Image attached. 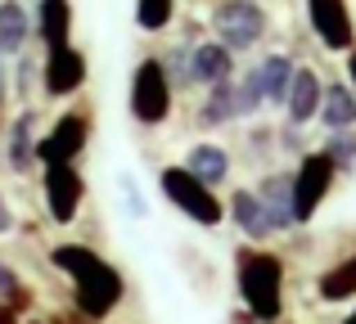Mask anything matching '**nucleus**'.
<instances>
[{"label": "nucleus", "instance_id": "obj_1", "mask_svg": "<svg viewBox=\"0 0 356 324\" xmlns=\"http://www.w3.org/2000/svg\"><path fill=\"white\" fill-rule=\"evenodd\" d=\"M50 262L59 266L63 275H72V298H77V311L86 320H104L122 302V293H127L122 275L86 244H59L50 253Z\"/></svg>", "mask_w": 356, "mask_h": 324}, {"label": "nucleus", "instance_id": "obj_2", "mask_svg": "<svg viewBox=\"0 0 356 324\" xmlns=\"http://www.w3.org/2000/svg\"><path fill=\"white\" fill-rule=\"evenodd\" d=\"M235 275H239V298L248 307V316L261 324H280V311H284V262L275 253L248 248V253H239Z\"/></svg>", "mask_w": 356, "mask_h": 324}, {"label": "nucleus", "instance_id": "obj_3", "mask_svg": "<svg viewBox=\"0 0 356 324\" xmlns=\"http://www.w3.org/2000/svg\"><path fill=\"white\" fill-rule=\"evenodd\" d=\"M172 113V81L163 72V59H140L131 72V117L145 126L167 122Z\"/></svg>", "mask_w": 356, "mask_h": 324}, {"label": "nucleus", "instance_id": "obj_4", "mask_svg": "<svg viewBox=\"0 0 356 324\" xmlns=\"http://www.w3.org/2000/svg\"><path fill=\"white\" fill-rule=\"evenodd\" d=\"M158 185H163V194L172 198V207H181L185 216L199 221V225H221V221H226V207H221V198L208 189V185L194 180L185 167H163Z\"/></svg>", "mask_w": 356, "mask_h": 324}, {"label": "nucleus", "instance_id": "obj_5", "mask_svg": "<svg viewBox=\"0 0 356 324\" xmlns=\"http://www.w3.org/2000/svg\"><path fill=\"white\" fill-rule=\"evenodd\" d=\"M334 176L339 171H334V162L325 153H302V162L293 171V225H307L321 212V203L334 189Z\"/></svg>", "mask_w": 356, "mask_h": 324}, {"label": "nucleus", "instance_id": "obj_6", "mask_svg": "<svg viewBox=\"0 0 356 324\" xmlns=\"http://www.w3.org/2000/svg\"><path fill=\"white\" fill-rule=\"evenodd\" d=\"M212 27H217L221 45L230 54L235 50H252L266 32V9L252 5V0H226V5L212 9Z\"/></svg>", "mask_w": 356, "mask_h": 324}, {"label": "nucleus", "instance_id": "obj_7", "mask_svg": "<svg viewBox=\"0 0 356 324\" xmlns=\"http://www.w3.org/2000/svg\"><path fill=\"white\" fill-rule=\"evenodd\" d=\"M86 198V180H81L77 162H63V167H45V207L59 225L77 221V207Z\"/></svg>", "mask_w": 356, "mask_h": 324}, {"label": "nucleus", "instance_id": "obj_8", "mask_svg": "<svg viewBox=\"0 0 356 324\" xmlns=\"http://www.w3.org/2000/svg\"><path fill=\"white\" fill-rule=\"evenodd\" d=\"M86 135H90V122H86V117L63 113L59 122H54V131L36 140V158H41L45 167L77 162V158H81V149H86Z\"/></svg>", "mask_w": 356, "mask_h": 324}, {"label": "nucleus", "instance_id": "obj_9", "mask_svg": "<svg viewBox=\"0 0 356 324\" xmlns=\"http://www.w3.org/2000/svg\"><path fill=\"white\" fill-rule=\"evenodd\" d=\"M307 18H312V27H316L325 50H334V54L356 50V23H352V9L343 5V0H312V5H307Z\"/></svg>", "mask_w": 356, "mask_h": 324}, {"label": "nucleus", "instance_id": "obj_10", "mask_svg": "<svg viewBox=\"0 0 356 324\" xmlns=\"http://www.w3.org/2000/svg\"><path fill=\"white\" fill-rule=\"evenodd\" d=\"M41 86H45V95H54V99L81 90L86 86V54H81L77 45L50 50L45 54V68H41Z\"/></svg>", "mask_w": 356, "mask_h": 324}, {"label": "nucleus", "instance_id": "obj_11", "mask_svg": "<svg viewBox=\"0 0 356 324\" xmlns=\"http://www.w3.org/2000/svg\"><path fill=\"white\" fill-rule=\"evenodd\" d=\"M235 81V54L221 41H203L190 50V86H226Z\"/></svg>", "mask_w": 356, "mask_h": 324}, {"label": "nucleus", "instance_id": "obj_12", "mask_svg": "<svg viewBox=\"0 0 356 324\" xmlns=\"http://www.w3.org/2000/svg\"><path fill=\"white\" fill-rule=\"evenodd\" d=\"M321 99H325V86L316 77V68H298L293 72V86H289V126H307L312 117H321Z\"/></svg>", "mask_w": 356, "mask_h": 324}, {"label": "nucleus", "instance_id": "obj_13", "mask_svg": "<svg viewBox=\"0 0 356 324\" xmlns=\"http://www.w3.org/2000/svg\"><path fill=\"white\" fill-rule=\"evenodd\" d=\"M252 194L266 207V221H270L275 235L280 230H293V176H266Z\"/></svg>", "mask_w": 356, "mask_h": 324}, {"label": "nucleus", "instance_id": "obj_14", "mask_svg": "<svg viewBox=\"0 0 356 324\" xmlns=\"http://www.w3.org/2000/svg\"><path fill=\"white\" fill-rule=\"evenodd\" d=\"M5 162L14 171H27L36 162V108H23L5 131Z\"/></svg>", "mask_w": 356, "mask_h": 324}, {"label": "nucleus", "instance_id": "obj_15", "mask_svg": "<svg viewBox=\"0 0 356 324\" xmlns=\"http://www.w3.org/2000/svg\"><path fill=\"white\" fill-rule=\"evenodd\" d=\"M252 72H257L261 99H266V104H284V99H289V86H293L298 63L289 59V54H266V59H261Z\"/></svg>", "mask_w": 356, "mask_h": 324}, {"label": "nucleus", "instance_id": "obj_16", "mask_svg": "<svg viewBox=\"0 0 356 324\" xmlns=\"http://www.w3.org/2000/svg\"><path fill=\"white\" fill-rule=\"evenodd\" d=\"M230 221H235L252 244H261V239L275 235L270 221H266V207L257 203V194H252V189H235V194H230Z\"/></svg>", "mask_w": 356, "mask_h": 324}, {"label": "nucleus", "instance_id": "obj_17", "mask_svg": "<svg viewBox=\"0 0 356 324\" xmlns=\"http://www.w3.org/2000/svg\"><path fill=\"white\" fill-rule=\"evenodd\" d=\"M321 122L330 126L334 135H339V131H352V126H356V95H352L348 81H330V86H325Z\"/></svg>", "mask_w": 356, "mask_h": 324}, {"label": "nucleus", "instance_id": "obj_18", "mask_svg": "<svg viewBox=\"0 0 356 324\" xmlns=\"http://www.w3.org/2000/svg\"><path fill=\"white\" fill-rule=\"evenodd\" d=\"M185 171L194 176L199 185H221L230 176V153L221 149V144H194L190 149V158H185Z\"/></svg>", "mask_w": 356, "mask_h": 324}, {"label": "nucleus", "instance_id": "obj_19", "mask_svg": "<svg viewBox=\"0 0 356 324\" xmlns=\"http://www.w3.org/2000/svg\"><path fill=\"white\" fill-rule=\"evenodd\" d=\"M36 27H41L45 50H63V45H68V32H72V5L68 0H41Z\"/></svg>", "mask_w": 356, "mask_h": 324}, {"label": "nucleus", "instance_id": "obj_20", "mask_svg": "<svg viewBox=\"0 0 356 324\" xmlns=\"http://www.w3.org/2000/svg\"><path fill=\"white\" fill-rule=\"evenodd\" d=\"M27 36H32L27 9H23V5H14V0H5V5H0V59L18 54V50L27 45Z\"/></svg>", "mask_w": 356, "mask_h": 324}, {"label": "nucleus", "instance_id": "obj_21", "mask_svg": "<svg viewBox=\"0 0 356 324\" xmlns=\"http://www.w3.org/2000/svg\"><path fill=\"white\" fill-rule=\"evenodd\" d=\"M316 293H321L325 302H348V298H356V253H348L339 266H330V271L321 275V284H316Z\"/></svg>", "mask_w": 356, "mask_h": 324}, {"label": "nucleus", "instance_id": "obj_22", "mask_svg": "<svg viewBox=\"0 0 356 324\" xmlns=\"http://www.w3.org/2000/svg\"><path fill=\"white\" fill-rule=\"evenodd\" d=\"M235 81H226V86H212L208 90V104H203L199 122L203 126H221V122H235Z\"/></svg>", "mask_w": 356, "mask_h": 324}, {"label": "nucleus", "instance_id": "obj_23", "mask_svg": "<svg viewBox=\"0 0 356 324\" xmlns=\"http://www.w3.org/2000/svg\"><path fill=\"white\" fill-rule=\"evenodd\" d=\"M321 153L334 162V171H348V167H356V131H339V135H330V144H325Z\"/></svg>", "mask_w": 356, "mask_h": 324}, {"label": "nucleus", "instance_id": "obj_24", "mask_svg": "<svg viewBox=\"0 0 356 324\" xmlns=\"http://www.w3.org/2000/svg\"><path fill=\"white\" fill-rule=\"evenodd\" d=\"M266 104V99H261V86H257V72H243V77L235 81V113L239 117H248V113H257V108Z\"/></svg>", "mask_w": 356, "mask_h": 324}, {"label": "nucleus", "instance_id": "obj_25", "mask_svg": "<svg viewBox=\"0 0 356 324\" xmlns=\"http://www.w3.org/2000/svg\"><path fill=\"white\" fill-rule=\"evenodd\" d=\"M176 18V9L167 5V0H140L136 5V23L145 27V32H158V27H167Z\"/></svg>", "mask_w": 356, "mask_h": 324}, {"label": "nucleus", "instance_id": "obj_26", "mask_svg": "<svg viewBox=\"0 0 356 324\" xmlns=\"http://www.w3.org/2000/svg\"><path fill=\"white\" fill-rule=\"evenodd\" d=\"M0 302H5L9 311H23L27 307V289H23V280H18L9 266H0Z\"/></svg>", "mask_w": 356, "mask_h": 324}, {"label": "nucleus", "instance_id": "obj_27", "mask_svg": "<svg viewBox=\"0 0 356 324\" xmlns=\"http://www.w3.org/2000/svg\"><path fill=\"white\" fill-rule=\"evenodd\" d=\"M14 230V212H9V203L0 198V235H9Z\"/></svg>", "mask_w": 356, "mask_h": 324}, {"label": "nucleus", "instance_id": "obj_28", "mask_svg": "<svg viewBox=\"0 0 356 324\" xmlns=\"http://www.w3.org/2000/svg\"><path fill=\"white\" fill-rule=\"evenodd\" d=\"M348 86H352V95H356V50L348 54Z\"/></svg>", "mask_w": 356, "mask_h": 324}, {"label": "nucleus", "instance_id": "obj_29", "mask_svg": "<svg viewBox=\"0 0 356 324\" xmlns=\"http://www.w3.org/2000/svg\"><path fill=\"white\" fill-rule=\"evenodd\" d=\"M0 324H18V311H9L5 302H0Z\"/></svg>", "mask_w": 356, "mask_h": 324}, {"label": "nucleus", "instance_id": "obj_30", "mask_svg": "<svg viewBox=\"0 0 356 324\" xmlns=\"http://www.w3.org/2000/svg\"><path fill=\"white\" fill-rule=\"evenodd\" d=\"M5 95H9V77H5V59H0V104H5Z\"/></svg>", "mask_w": 356, "mask_h": 324}, {"label": "nucleus", "instance_id": "obj_31", "mask_svg": "<svg viewBox=\"0 0 356 324\" xmlns=\"http://www.w3.org/2000/svg\"><path fill=\"white\" fill-rule=\"evenodd\" d=\"M343 324H356V311H352V316H348V320H343Z\"/></svg>", "mask_w": 356, "mask_h": 324}]
</instances>
